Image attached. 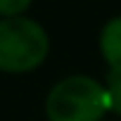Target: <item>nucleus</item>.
I'll list each match as a JSON object with an SVG mask.
<instances>
[{
	"label": "nucleus",
	"mask_w": 121,
	"mask_h": 121,
	"mask_svg": "<svg viewBox=\"0 0 121 121\" xmlns=\"http://www.w3.org/2000/svg\"><path fill=\"white\" fill-rule=\"evenodd\" d=\"M107 112V88L86 74L64 76L50 88L45 97L48 121H102Z\"/></svg>",
	"instance_id": "1"
},
{
	"label": "nucleus",
	"mask_w": 121,
	"mask_h": 121,
	"mask_svg": "<svg viewBox=\"0 0 121 121\" xmlns=\"http://www.w3.org/2000/svg\"><path fill=\"white\" fill-rule=\"evenodd\" d=\"M100 55L109 74H121V14L112 17L100 31Z\"/></svg>",
	"instance_id": "3"
},
{
	"label": "nucleus",
	"mask_w": 121,
	"mask_h": 121,
	"mask_svg": "<svg viewBox=\"0 0 121 121\" xmlns=\"http://www.w3.org/2000/svg\"><path fill=\"white\" fill-rule=\"evenodd\" d=\"M107 95H109V112L121 116V74H107Z\"/></svg>",
	"instance_id": "4"
},
{
	"label": "nucleus",
	"mask_w": 121,
	"mask_h": 121,
	"mask_svg": "<svg viewBox=\"0 0 121 121\" xmlns=\"http://www.w3.org/2000/svg\"><path fill=\"white\" fill-rule=\"evenodd\" d=\"M50 52L48 31L31 17L0 19V71L26 74L45 62Z\"/></svg>",
	"instance_id": "2"
},
{
	"label": "nucleus",
	"mask_w": 121,
	"mask_h": 121,
	"mask_svg": "<svg viewBox=\"0 0 121 121\" xmlns=\"http://www.w3.org/2000/svg\"><path fill=\"white\" fill-rule=\"evenodd\" d=\"M31 7L29 0H0V19H10V17H22Z\"/></svg>",
	"instance_id": "5"
}]
</instances>
